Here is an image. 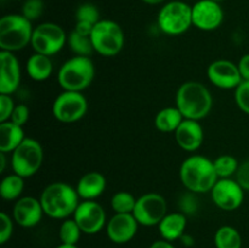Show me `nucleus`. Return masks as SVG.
I'll list each match as a JSON object with an SVG mask.
<instances>
[{"label":"nucleus","instance_id":"nucleus-1","mask_svg":"<svg viewBox=\"0 0 249 248\" xmlns=\"http://www.w3.org/2000/svg\"><path fill=\"white\" fill-rule=\"evenodd\" d=\"M179 177L185 189L194 194L211 192L219 180L213 160L201 155L187 157L180 165Z\"/></svg>","mask_w":249,"mask_h":248},{"label":"nucleus","instance_id":"nucleus-2","mask_svg":"<svg viewBox=\"0 0 249 248\" xmlns=\"http://www.w3.org/2000/svg\"><path fill=\"white\" fill-rule=\"evenodd\" d=\"M175 106L184 118L201 121L206 118L213 107V96L204 84L195 80L182 83L175 95Z\"/></svg>","mask_w":249,"mask_h":248},{"label":"nucleus","instance_id":"nucleus-3","mask_svg":"<svg viewBox=\"0 0 249 248\" xmlns=\"http://www.w3.org/2000/svg\"><path fill=\"white\" fill-rule=\"evenodd\" d=\"M39 199L44 214L53 219H67L74 214L80 203V197L75 187L63 181L49 184L43 190Z\"/></svg>","mask_w":249,"mask_h":248},{"label":"nucleus","instance_id":"nucleus-4","mask_svg":"<svg viewBox=\"0 0 249 248\" xmlns=\"http://www.w3.org/2000/svg\"><path fill=\"white\" fill-rule=\"evenodd\" d=\"M95 77V66L87 56H73L58 70L57 80L66 91L83 92L90 87Z\"/></svg>","mask_w":249,"mask_h":248},{"label":"nucleus","instance_id":"nucleus-5","mask_svg":"<svg viewBox=\"0 0 249 248\" xmlns=\"http://www.w3.org/2000/svg\"><path fill=\"white\" fill-rule=\"evenodd\" d=\"M32 21L19 14L5 15L0 19V49L16 53L28 46L33 35Z\"/></svg>","mask_w":249,"mask_h":248},{"label":"nucleus","instance_id":"nucleus-6","mask_svg":"<svg viewBox=\"0 0 249 248\" xmlns=\"http://www.w3.org/2000/svg\"><path fill=\"white\" fill-rule=\"evenodd\" d=\"M157 24L167 35H181L189 31L192 24V6L184 0L168 1L160 7Z\"/></svg>","mask_w":249,"mask_h":248},{"label":"nucleus","instance_id":"nucleus-7","mask_svg":"<svg viewBox=\"0 0 249 248\" xmlns=\"http://www.w3.org/2000/svg\"><path fill=\"white\" fill-rule=\"evenodd\" d=\"M95 53L105 57H113L124 46V32L112 19H100L94 26L90 35Z\"/></svg>","mask_w":249,"mask_h":248},{"label":"nucleus","instance_id":"nucleus-8","mask_svg":"<svg viewBox=\"0 0 249 248\" xmlns=\"http://www.w3.org/2000/svg\"><path fill=\"white\" fill-rule=\"evenodd\" d=\"M44 160L43 146L38 140L26 138L23 142L11 152L12 173L22 177H31L38 173Z\"/></svg>","mask_w":249,"mask_h":248},{"label":"nucleus","instance_id":"nucleus-9","mask_svg":"<svg viewBox=\"0 0 249 248\" xmlns=\"http://www.w3.org/2000/svg\"><path fill=\"white\" fill-rule=\"evenodd\" d=\"M68 36L65 29L53 22H44L34 28L31 45L34 53L53 56L65 48Z\"/></svg>","mask_w":249,"mask_h":248},{"label":"nucleus","instance_id":"nucleus-10","mask_svg":"<svg viewBox=\"0 0 249 248\" xmlns=\"http://www.w3.org/2000/svg\"><path fill=\"white\" fill-rule=\"evenodd\" d=\"M88 112V100L83 92L63 90L53 104V114L58 122L66 124L80 121Z\"/></svg>","mask_w":249,"mask_h":248},{"label":"nucleus","instance_id":"nucleus-11","mask_svg":"<svg viewBox=\"0 0 249 248\" xmlns=\"http://www.w3.org/2000/svg\"><path fill=\"white\" fill-rule=\"evenodd\" d=\"M167 214V201L157 192H148L139 197L133 212L139 225L142 226H158Z\"/></svg>","mask_w":249,"mask_h":248},{"label":"nucleus","instance_id":"nucleus-12","mask_svg":"<svg viewBox=\"0 0 249 248\" xmlns=\"http://www.w3.org/2000/svg\"><path fill=\"white\" fill-rule=\"evenodd\" d=\"M212 199L218 208L232 212L240 208L245 201V190L236 179H219L211 191Z\"/></svg>","mask_w":249,"mask_h":248},{"label":"nucleus","instance_id":"nucleus-13","mask_svg":"<svg viewBox=\"0 0 249 248\" xmlns=\"http://www.w3.org/2000/svg\"><path fill=\"white\" fill-rule=\"evenodd\" d=\"M83 233L95 235L100 232L106 225L105 209L96 201H80L73 214Z\"/></svg>","mask_w":249,"mask_h":248},{"label":"nucleus","instance_id":"nucleus-14","mask_svg":"<svg viewBox=\"0 0 249 248\" xmlns=\"http://www.w3.org/2000/svg\"><path fill=\"white\" fill-rule=\"evenodd\" d=\"M224 21V10L212 0H197L192 6V24L203 32L218 29Z\"/></svg>","mask_w":249,"mask_h":248},{"label":"nucleus","instance_id":"nucleus-15","mask_svg":"<svg viewBox=\"0 0 249 248\" xmlns=\"http://www.w3.org/2000/svg\"><path fill=\"white\" fill-rule=\"evenodd\" d=\"M208 79L214 87L223 90H235L243 82L237 63L229 60H215L207 68Z\"/></svg>","mask_w":249,"mask_h":248},{"label":"nucleus","instance_id":"nucleus-16","mask_svg":"<svg viewBox=\"0 0 249 248\" xmlns=\"http://www.w3.org/2000/svg\"><path fill=\"white\" fill-rule=\"evenodd\" d=\"M21 83V66L14 53L0 51V94L12 95Z\"/></svg>","mask_w":249,"mask_h":248},{"label":"nucleus","instance_id":"nucleus-17","mask_svg":"<svg viewBox=\"0 0 249 248\" xmlns=\"http://www.w3.org/2000/svg\"><path fill=\"white\" fill-rule=\"evenodd\" d=\"M44 215L40 199L32 196L19 197L12 208V219L22 228H33L40 223Z\"/></svg>","mask_w":249,"mask_h":248},{"label":"nucleus","instance_id":"nucleus-18","mask_svg":"<svg viewBox=\"0 0 249 248\" xmlns=\"http://www.w3.org/2000/svg\"><path fill=\"white\" fill-rule=\"evenodd\" d=\"M139 223L133 213H114L107 223V236L114 243H126L138 232Z\"/></svg>","mask_w":249,"mask_h":248},{"label":"nucleus","instance_id":"nucleus-19","mask_svg":"<svg viewBox=\"0 0 249 248\" xmlns=\"http://www.w3.org/2000/svg\"><path fill=\"white\" fill-rule=\"evenodd\" d=\"M174 135L179 147L186 152H195L198 150L204 140V131L201 123L194 119L185 118L175 130Z\"/></svg>","mask_w":249,"mask_h":248},{"label":"nucleus","instance_id":"nucleus-20","mask_svg":"<svg viewBox=\"0 0 249 248\" xmlns=\"http://www.w3.org/2000/svg\"><path fill=\"white\" fill-rule=\"evenodd\" d=\"M106 186V177L102 173L89 172L78 180L75 190L83 201H95L104 194Z\"/></svg>","mask_w":249,"mask_h":248},{"label":"nucleus","instance_id":"nucleus-21","mask_svg":"<svg viewBox=\"0 0 249 248\" xmlns=\"http://www.w3.org/2000/svg\"><path fill=\"white\" fill-rule=\"evenodd\" d=\"M187 225V218L181 212L168 213L158 224V230L163 240L169 242L179 240L185 235V229Z\"/></svg>","mask_w":249,"mask_h":248},{"label":"nucleus","instance_id":"nucleus-22","mask_svg":"<svg viewBox=\"0 0 249 248\" xmlns=\"http://www.w3.org/2000/svg\"><path fill=\"white\" fill-rule=\"evenodd\" d=\"M24 139L23 126L17 125L11 121L0 123V152H12L23 142Z\"/></svg>","mask_w":249,"mask_h":248},{"label":"nucleus","instance_id":"nucleus-23","mask_svg":"<svg viewBox=\"0 0 249 248\" xmlns=\"http://www.w3.org/2000/svg\"><path fill=\"white\" fill-rule=\"evenodd\" d=\"M53 66L50 56L34 53L26 62V72L31 79L36 82H44L53 74Z\"/></svg>","mask_w":249,"mask_h":248},{"label":"nucleus","instance_id":"nucleus-24","mask_svg":"<svg viewBox=\"0 0 249 248\" xmlns=\"http://www.w3.org/2000/svg\"><path fill=\"white\" fill-rule=\"evenodd\" d=\"M184 119V116L177 106H169L162 108L156 114L155 126L162 133H175Z\"/></svg>","mask_w":249,"mask_h":248},{"label":"nucleus","instance_id":"nucleus-25","mask_svg":"<svg viewBox=\"0 0 249 248\" xmlns=\"http://www.w3.org/2000/svg\"><path fill=\"white\" fill-rule=\"evenodd\" d=\"M24 190V177L11 173L0 182V196L5 201H17Z\"/></svg>","mask_w":249,"mask_h":248},{"label":"nucleus","instance_id":"nucleus-26","mask_svg":"<svg viewBox=\"0 0 249 248\" xmlns=\"http://www.w3.org/2000/svg\"><path fill=\"white\" fill-rule=\"evenodd\" d=\"M214 243L216 248H241L242 237L235 228L230 225H224L219 228L215 232Z\"/></svg>","mask_w":249,"mask_h":248},{"label":"nucleus","instance_id":"nucleus-27","mask_svg":"<svg viewBox=\"0 0 249 248\" xmlns=\"http://www.w3.org/2000/svg\"><path fill=\"white\" fill-rule=\"evenodd\" d=\"M68 45L75 56H87L90 57L92 53H95L92 41L90 36L83 35L73 29L68 35Z\"/></svg>","mask_w":249,"mask_h":248},{"label":"nucleus","instance_id":"nucleus-28","mask_svg":"<svg viewBox=\"0 0 249 248\" xmlns=\"http://www.w3.org/2000/svg\"><path fill=\"white\" fill-rule=\"evenodd\" d=\"M213 163L219 179H229V177H235L240 167L237 158L231 155L219 156L213 160Z\"/></svg>","mask_w":249,"mask_h":248},{"label":"nucleus","instance_id":"nucleus-29","mask_svg":"<svg viewBox=\"0 0 249 248\" xmlns=\"http://www.w3.org/2000/svg\"><path fill=\"white\" fill-rule=\"evenodd\" d=\"M136 199L138 198L128 191L116 192L111 198V207L114 213H133Z\"/></svg>","mask_w":249,"mask_h":248},{"label":"nucleus","instance_id":"nucleus-30","mask_svg":"<svg viewBox=\"0 0 249 248\" xmlns=\"http://www.w3.org/2000/svg\"><path fill=\"white\" fill-rule=\"evenodd\" d=\"M60 240L66 245H77L79 241L82 230L74 219H65L60 226Z\"/></svg>","mask_w":249,"mask_h":248},{"label":"nucleus","instance_id":"nucleus-31","mask_svg":"<svg viewBox=\"0 0 249 248\" xmlns=\"http://www.w3.org/2000/svg\"><path fill=\"white\" fill-rule=\"evenodd\" d=\"M75 21L88 22V23L96 24L100 21V12L95 5L85 2L78 6L75 11Z\"/></svg>","mask_w":249,"mask_h":248},{"label":"nucleus","instance_id":"nucleus-32","mask_svg":"<svg viewBox=\"0 0 249 248\" xmlns=\"http://www.w3.org/2000/svg\"><path fill=\"white\" fill-rule=\"evenodd\" d=\"M235 101L238 108L249 116V80H243L235 89Z\"/></svg>","mask_w":249,"mask_h":248},{"label":"nucleus","instance_id":"nucleus-33","mask_svg":"<svg viewBox=\"0 0 249 248\" xmlns=\"http://www.w3.org/2000/svg\"><path fill=\"white\" fill-rule=\"evenodd\" d=\"M44 10V4L41 0H26L22 6V15L29 21H34L41 16Z\"/></svg>","mask_w":249,"mask_h":248},{"label":"nucleus","instance_id":"nucleus-34","mask_svg":"<svg viewBox=\"0 0 249 248\" xmlns=\"http://www.w3.org/2000/svg\"><path fill=\"white\" fill-rule=\"evenodd\" d=\"M12 231H14V219L6 212H1L0 213V243L1 245L10 240Z\"/></svg>","mask_w":249,"mask_h":248},{"label":"nucleus","instance_id":"nucleus-35","mask_svg":"<svg viewBox=\"0 0 249 248\" xmlns=\"http://www.w3.org/2000/svg\"><path fill=\"white\" fill-rule=\"evenodd\" d=\"M195 195L196 194L189 191L180 197V199H179L180 212H181V213H184L185 215H187V214L196 213L197 209H198V202H197V198Z\"/></svg>","mask_w":249,"mask_h":248},{"label":"nucleus","instance_id":"nucleus-36","mask_svg":"<svg viewBox=\"0 0 249 248\" xmlns=\"http://www.w3.org/2000/svg\"><path fill=\"white\" fill-rule=\"evenodd\" d=\"M15 102L11 95L0 94V123L7 122L11 118V114L15 109Z\"/></svg>","mask_w":249,"mask_h":248},{"label":"nucleus","instance_id":"nucleus-37","mask_svg":"<svg viewBox=\"0 0 249 248\" xmlns=\"http://www.w3.org/2000/svg\"><path fill=\"white\" fill-rule=\"evenodd\" d=\"M29 114H31V112H29L28 106H26V105H23V104L16 105V106H15L14 112H12V114H11V118H10V121L14 122V123L17 124V125L23 126L24 124L28 122Z\"/></svg>","mask_w":249,"mask_h":248},{"label":"nucleus","instance_id":"nucleus-38","mask_svg":"<svg viewBox=\"0 0 249 248\" xmlns=\"http://www.w3.org/2000/svg\"><path fill=\"white\" fill-rule=\"evenodd\" d=\"M235 179L245 191H249V159L241 163L235 175Z\"/></svg>","mask_w":249,"mask_h":248},{"label":"nucleus","instance_id":"nucleus-39","mask_svg":"<svg viewBox=\"0 0 249 248\" xmlns=\"http://www.w3.org/2000/svg\"><path fill=\"white\" fill-rule=\"evenodd\" d=\"M238 70H240L241 77L243 80H249V53H246L240 58L237 63Z\"/></svg>","mask_w":249,"mask_h":248},{"label":"nucleus","instance_id":"nucleus-40","mask_svg":"<svg viewBox=\"0 0 249 248\" xmlns=\"http://www.w3.org/2000/svg\"><path fill=\"white\" fill-rule=\"evenodd\" d=\"M94 26H95V24L88 23V22L77 21V22H75L74 31L78 32L79 34H83V35L90 36V35H91V32H92V28H94Z\"/></svg>","mask_w":249,"mask_h":248},{"label":"nucleus","instance_id":"nucleus-41","mask_svg":"<svg viewBox=\"0 0 249 248\" xmlns=\"http://www.w3.org/2000/svg\"><path fill=\"white\" fill-rule=\"evenodd\" d=\"M150 248H175V247L172 245V242H169V241L160 240V241H155V242L150 246Z\"/></svg>","mask_w":249,"mask_h":248},{"label":"nucleus","instance_id":"nucleus-42","mask_svg":"<svg viewBox=\"0 0 249 248\" xmlns=\"http://www.w3.org/2000/svg\"><path fill=\"white\" fill-rule=\"evenodd\" d=\"M6 153L0 152V173H4L5 167H6V157H5Z\"/></svg>","mask_w":249,"mask_h":248},{"label":"nucleus","instance_id":"nucleus-43","mask_svg":"<svg viewBox=\"0 0 249 248\" xmlns=\"http://www.w3.org/2000/svg\"><path fill=\"white\" fill-rule=\"evenodd\" d=\"M141 1H143L145 4H148V5H160V4H163V2H165L167 0H141Z\"/></svg>","mask_w":249,"mask_h":248},{"label":"nucleus","instance_id":"nucleus-44","mask_svg":"<svg viewBox=\"0 0 249 248\" xmlns=\"http://www.w3.org/2000/svg\"><path fill=\"white\" fill-rule=\"evenodd\" d=\"M181 240H182V242L186 243V245H192V243H194V240H192V238L190 237V236H187V235L182 236Z\"/></svg>","mask_w":249,"mask_h":248},{"label":"nucleus","instance_id":"nucleus-45","mask_svg":"<svg viewBox=\"0 0 249 248\" xmlns=\"http://www.w3.org/2000/svg\"><path fill=\"white\" fill-rule=\"evenodd\" d=\"M56 248H78V247L77 245H66V243H61V245Z\"/></svg>","mask_w":249,"mask_h":248},{"label":"nucleus","instance_id":"nucleus-46","mask_svg":"<svg viewBox=\"0 0 249 248\" xmlns=\"http://www.w3.org/2000/svg\"><path fill=\"white\" fill-rule=\"evenodd\" d=\"M212 1H214V2H218V4H221V2H223L224 0H212Z\"/></svg>","mask_w":249,"mask_h":248},{"label":"nucleus","instance_id":"nucleus-47","mask_svg":"<svg viewBox=\"0 0 249 248\" xmlns=\"http://www.w3.org/2000/svg\"><path fill=\"white\" fill-rule=\"evenodd\" d=\"M184 1H185V0H184Z\"/></svg>","mask_w":249,"mask_h":248}]
</instances>
